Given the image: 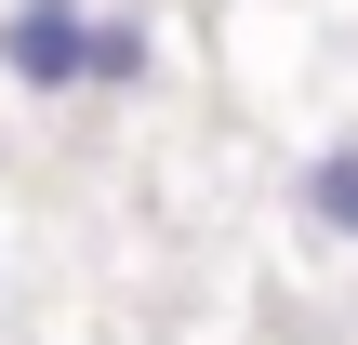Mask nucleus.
<instances>
[{
	"instance_id": "obj_1",
	"label": "nucleus",
	"mask_w": 358,
	"mask_h": 345,
	"mask_svg": "<svg viewBox=\"0 0 358 345\" xmlns=\"http://www.w3.org/2000/svg\"><path fill=\"white\" fill-rule=\"evenodd\" d=\"M93 13L106 0H0V80L40 93V106H66L80 66H93Z\"/></svg>"
},
{
	"instance_id": "obj_2",
	"label": "nucleus",
	"mask_w": 358,
	"mask_h": 345,
	"mask_svg": "<svg viewBox=\"0 0 358 345\" xmlns=\"http://www.w3.org/2000/svg\"><path fill=\"white\" fill-rule=\"evenodd\" d=\"M292 213H319V226L358 253V133H345V146H319V160L292 173Z\"/></svg>"
},
{
	"instance_id": "obj_3",
	"label": "nucleus",
	"mask_w": 358,
	"mask_h": 345,
	"mask_svg": "<svg viewBox=\"0 0 358 345\" xmlns=\"http://www.w3.org/2000/svg\"><path fill=\"white\" fill-rule=\"evenodd\" d=\"M146 53H159V40H146V13H133V0H106V13H93V66H80V93H133V80H146Z\"/></svg>"
}]
</instances>
